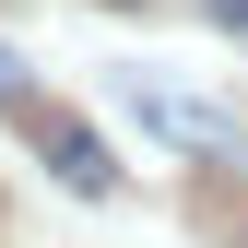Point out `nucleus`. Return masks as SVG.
<instances>
[{
	"instance_id": "1",
	"label": "nucleus",
	"mask_w": 248,
	"mask_h": 248,
	"mask_svg": "<svg viewBox=\"0 0 248 248\" xmlns=\"http://www.w3.org/2000/svg\"><path fill=\"white\" fill-rule=\"evenodd\" d=\"M118 107H130L166 154H201V166H236V154H248L236 118H225V107H201V95H177V83H142V71H130V83H118Z\"/></svg>"
},
{
	"instance_id": "2",
	"label": "nucleus",
	"mask_w": 248,
	"mask_h": 248,
	"mask_svg": "<svg viewBox=\"0 0 248 248\" xmlns=\"http://www.w3.org/2000/svg\"><path fill=\"white\" fill-rule=\"evenodd\" d=\"M12 130L36 142V154H47V177H59V189H83V201H118V154H107L95 130H83L71 107H47V95H36V107L12 118Z\"/></svg>"
},
{
	"instance_id": "3",
	"label": "nucleus",
	"mask_w": 248,
	"mask_h": 248,
	"mask_svg": "<svg viewBox=\"0 0 248 248\" xmlns=\"http://www.w3.org/2000/svg\"><path fill=\"white\" fill-rule=\"evenodd\" d=\"M24 107H36V83H24V59L0 47V118H24Z\"/></svg>"
},
{
	"instance_id": "4",
	"label": "nucleus",
	"mask_w": 248,
	"mask_h": 248,
	"mask_svg": "<svg viewBox=\"0 0 248 248\" xmlns=\"http://www.w3.org/2000/svg\"><path fill=\"white\" fill-rule=\"evenodd\" d=\"M118 12H130V0H118Z\"/></svg>"
}]
</instances>
